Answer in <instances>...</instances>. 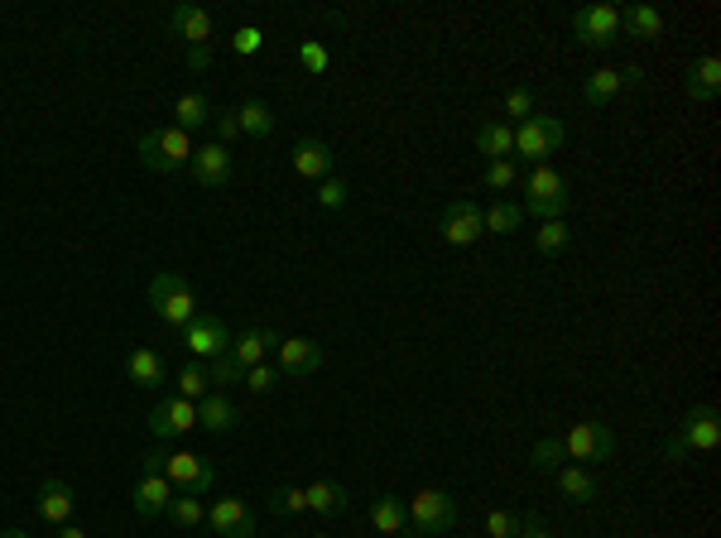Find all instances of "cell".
<instances>
[{
  "label": "cell",
  "mask_w": 721,
  "mask_h": 538,
  "mask_svg": "<svg viewBox=\"0 0 721 538\" xmlns=\"http://www.w3.org/2000/svg\"><path fill=\"white\" fill-rule=\"evenodd\" d=\"M193 150H198V144H193V135L178 125H154V130H144L140 144H135L140 164L150 168V174H178V168L193 160Z\"/></svg>",
  "instance_id": "277c9868"
},
{
  "label": "cell",
  "mask_w": 721,
  "mask_h": 538,
  "mask_svg": "<svg viewBox=\"0 0 721 538\" xmlns=\"http://www.w3.org/2000/svg\"><path fill=\"white\" fill-rule=\"evenodd\" d=\"M534 111H539V101H534V91H529V87H520V83H515V87L505 91V116H510L515 125H520V121H529Z\"/></svg>",
  "instance_id": "ab89813d"
},
{
  "label": "cell",
  "mask_w": 721,
  "mask_h": 538,
  "mask_svg": "<svg viewBox=\"0 0 721 538\" xmlns=\"http://www.w3.org/2000/svg\"><path fill=\"white\" fill-rule=\"evenodd\" d=\"M217 121V144H231L236 135H241V125H236V111H212Z\"/></svg>",
  "instance_id": "f6af8a7d"
},
{
  "label": "cell",
  "mask_w": 721,
  "mask_h": 538,
  "mask_svg": "<svg viewBox=\"0 0 721 538\" xmlns=\"http://www.w3.org/2000/svg\"><path fill=\"white\" fill-rule=\"evenodd\" d=\"M568 207H572V188L558 168L534 164L529 174H524V207L520 212H529L534 221H558V217H568Z\"/></svg>",
  "instance_id": "6da1fadb"
},
{
  "label": "cell",
  "mask_w": 721,
  "mask_h": 538,
  "mask_svg": "<svg viewBox=\"0 0 721 538\" xmlns=\"http://www.w3.org/2000/svg\"><path fill=\"white\" fill-rule=\"evenodd\" d=\"M58 538H87V534L77 529V524H58Z\"/></svg>",
  "instance_id": "7dc6e473"
},
{
  "label": "cell",
  "mask_w": 721,
  "mask_h": 538,
  "mask_svg": "<svg viewBox=\"0 0 721 538\" xmlns=\"http://www.w3.org/2000/svg\"><path fill=\"white\" fill-rule=\"evenodd\" d=\"M457 519H462V509L448 491H418L409 501V534L414 538H443L457 529Z\"/></svg>",
  "instance_id": "8992f818"
},
{
  "label": "cell",
  "mask_w": 721,
  "mask_h": 538,
  "mask_svg": "<svg viewBox=\"0 0 721 538\" xmlns=\"http://www.w3.org/2000/svg\"><path fill=\"white\" fill-rule=\"evenodd\" d=\"M34 509H39V519H44V524H68L73 509H77V491L68 481H44V485H39Z\"/></svg>",
  "instance_id": "ffe728a7"
},
{
  "label": "cell",
  "mask_w": 721,
  "mask_h": 538,
  "mask_svg": "<svg viewBox=\"0 0 721 538\" xmlns=\"http://www.w3.org/2000/svg\"><path fill=\"white\" fill-rule=\"evenodd\" d=\"M332 164H337V154L327 150L323 140H298L294 144V174L298 178L323 183V178H332Z\"/></svg>",
  "instance_id": "7402d4cb"
},
{
  "label": "cell",
  "mask_w": 721,
  "mask_h": 538,
  "mask_svg": "<svg viewBox=\"0 0 721 538\" xmlns=\"http://www.w3.org/2000/svg\"><path fill=\"white\" fill-rule=\"evenodd\" d=\"M477 154H487V164L491 160H510V154H515V125H510V121H487L477 130Z\"/></svg>",
  "instance_id": "f1b7e54d"
},
{
  "label": "cell",
  "mask_w": 721,
  "mask_h": 538,
  "mask_svg": "<svg viewBox=\"0 0 721 538\" xmlns=\"http://www.w3.org/2000/svg\"><path fill=\"white\" fill-rule=\"evenodd\" d=\"M125 375H130V385H140V389H160L164 385V356L154 347H135L125 356Z\"/></svg>",
  "instance_id": "4316f807"
},
{
  "label": "cell",
  "mask_w": 721,
  "mask_h": 538,
  "mask_svg": "<svg viewBox=\"0 0 721 538\" xmlns=\"http://www.w3.org/2000/svg\"><path fill=\"white\" fill-rule=\"evenodd\" d=\"M520 524L524 519H515L510 509H491V515H487V534L491 538H520Z\"/></svg>",
  "instance_id": "ee69618b"
},
{
  "label": "cell",
  "mask_w": 721,
  "mask_h": 538,
  "mask_svg": "<svg viewBox=\"0 0 721 538\" xmlns=\"http://www.w3.org/2000/svg\"><path fill=\"white\" fill-rule=\"evenodd\" d=\"M174 529H183V534H193V529H203L207 524V509H203V495H174V505H168V515H164Z\"/></svg>",
  "instance_id": "1f68e13d"
},
{
  "label": "cell",
  "mask_w": 721,
  "mask_h": 538,
  "mask_svg": "<svg viewBox=\"0 0 721 538\" xmlns=\"http://www.w3.org/2000/svg\"><path fill=\"white\" fill-rule=\"evenodd\" d=\"M562 452H568V462H611L615 432H611V424H601V418H582V424H572L562 432Z\"/></svg>",
  "instance_id": "52a82bcc"
},
{
  "label": "cell",
  "mask_w": 721,
  "mask_h": 538,
  "mask_svg": "<svg viewBox=\"0 0 721 538\" xmlns=\"http://www.w3.org/2000/svg\"><path fill=\"white\" fill-rule=\"evenodd\" d=\"M554 476H558L562 501H572V505H592L597 495H601V481H597L587 466H577V462H572V466H558Z\"/></svg>",
  "instance_id": "484cf974"
},
{
  "label": "cell",
  "mask_w": 721,
  "mask_h": 538,
  "mask_svg": "<svg viewBox=\"0 0 721 538\" xmlns=\"http://www.w3.org/2000/svg\"><path fill=\"white\" fill-rule=\"evenodd\" d=\"M640 77H645L640 68H597V73L582 83V107H587V111H601L607 101L621 97L625 87H640Z\"/></svg>",
  "instance_id": "2e32d148"
},
{
  "label": "cell",
  "mask_w": 721,
  "mask_h": 538,
  "mask_svg": "<svg viewBox=\"0 0 721 538\" xmlns=\"http://www.w3.org/2000/svg\"><path fill=\"white\" fill-rule=\"evenodd\" d=\"M207 529L217 538H255V509L251 501H241V495H227V501H217L207 509Z\"/></svg>",
  "instance_id": "5bb4252c"
},
{
  "label": "cell",
  "mask_w": 721,
  "mask_h": 538,
  "mask_svg": "<svg viewBox=\"0 0 721 538\" xmlns=\"http://www.w3.org/2000/svg\"><path fill=\"white\" fill-rule=\"evenodd\" d=\"M562 144H568V125H562L558 116L534 111L529 121L515 125V160H524V164H548Z\"/></svg>",
  "instance_id": "5b68a950"
},
{
  "label": "cell",
  "mask_w": 721,
  "mask_h": 538,
  "mask_svg": "<svg viewBox=\"0 0 721 538\" xmlns=\"http://www.w3.org/2000/svg\"><path fill=\"white\" fill-rule=\"evenodd\" d=\"M260 44H265V30H260V24H245V30L231 34V54H236V58L260 54Z\"/></svg>",
  "instance_id": "7bdbcfd3"
},
{
  "label": "cell",
  "mask_w": 721,
  "mask_h": 538,
  "mask_svg": "<svg viewBox=\"0 0 721 538\" xmlns=\"http://www.w3.org/2000/svg\"><path fill=\"white\" fill-rule=\"evenodd\" d=\"M183 347H188L193 361H217L221 351L231 347V332H227V322H221L217 312H198V318L183 327Z\"/></svg>",
  "instance_id": "8fae6325"
},
{
  "label": "cell",
  "mask_w": 721,
  "mask_h": 538,
  "mask_svg": "<svg viewBox=\"0 0 721 538\" xmlns=\"http://www.w3.org/2000/svg\"><path fill=\"white\" fill-rule=\"evenodd\" d=\"M717 91H721V58L717 54H702L688 68V77H684V97L692 101V107H702V101H712Z\"/></svg>",
  "instance_id": "44dd1931"
},
{
  "label": "cell",
  "mask_w": 721,
  "mask_h": 538,
  "mask_svg": "<svg viewBox=\"0 0 721 538\" xmlns=\"http://www.w3.org/2000/svg\"><path fill=\"white\" fill-rule=\"evenodd\" d=\"M168 30L178 39H188V54H207L217 39V20H212V10L193 6V0H178V6H168Z\"/></svg>",
  "instance_id": "9c48e42d"
},
{
  "label": "cell",
  "mask_w": 721,
  "mask_h": 538,
  "mask_svg": "<svg viewBox=\"0 0 721 538\" xmlns=\"http://www.w3.org/2000/svg\"><path fill=\"white\" fill-rule=\"evenodd\" d=\"M572 34H577V44H587V48H611L615 34H621V10L615 6H582L572 15Z\"/></svg>",
  "instance_id": "7c38bea8"
},
{
  "label": "cell",
  "mask_w": 721,
  "mask_h": 538,
  "mask_svg": "<svg viewBox=\"0 0 721 538\" xmlns=\"http://www.w3.org/2000/svg\"><path fill=\"white\" fill-rule=\"evenodd\" d=\"M236 125H241V135H251V140H270L274 135V111L265 107V101H241L236 107Z\"/></svg>",
  "instance_id": "4dcf8cb0"
},
{
  "label": "cell",
  "mask_w": 721,
  "mask_h": 538,
  "mask_svg": "<svg viewBox=\"0 0 721 538\" xmlns=\"http://www.w3.org/2000/svg\"><path fill=\"white\" fill-rule=\"evenodd\" d=\"M520 538H554V534H548V524L539 515H529V519L520 524Z\"/></svg>",
  "instance_id": "bcb514c9"
},
{
  "label": "cell",
  "mask_w": 721,
  "mask_h": 538,
  "mask_svg": "<svg viewBox=\"0 0 721 538\" xmlns=\"http://www.w3.org/2000/svg\"><path fill=\"white\" fill-rule=\"evenodd\" d=\"M174 485H168L164 471H144V476L135 481V491H130V505H135L140 519H164L168 505H174Z\"/></svg>",
  "instance_id": "ac0fdd59"
},
{
  "label": "cell",
  "mask_w": 721,
  "mask_h": 538,
  "mask_svg": "<svg viewBox=\"0 0 721 538\" xmlns=\"http://www.w3.org/2000/svg\"><path fill=\"white\" fill-rule=\"evenodd\" d=\"M438 235L452 245V251L477 245L481 235H487V227H481V202L477 198H452L448 207H443V217H438Z\"/></svg>",
  "instance_id": "ba28073f"
},
{
  "label": "cell",
  "mask_w": 721,
  "mask_h": 538,
  "mask_svg": "<svg viewBox=\"0 0 721 538\" xmlns=\"http://www.w3.org/2000/svg\"><path fill=\"white\" fill-rule=\"evenodd\" d=\"M236 424H241V409L231 404L227 389H212L207 399H198V428H207V432H231Z\"/></svg>",
  "instance_id": "d4e9b609"
},
{
  "label": "cell",
  "mask_w": 721,
  "mask_h": 538,
  "mask_svg": "<svg viewBox=\"0 0 721 538\" xmlns=\"http://www.w3.org/2000/svg\"><path fill=\"white\" fill-rule=\"evenodd\" d=\"M274 356H280V375L284 380H308L323 365V347L313 337H284Z\"/></svg>",
  "instance_id": "d6986e66"
},
{
  "label": "cell",
  "mask_w": 721,
  "mask_h": 538,
  "mask_svg": "<svg viewBox=\"0 0 721 538\" xmlns=\"http://www.w3.org/2000/svg\"><path fill=\"white\" fill-rule=\"evenodd\" d=\"M568 241H572V231H568V221H539V231H534V251L539 255H562L568 251Z\"/></svg>",
  "instance_id": "e575fe53"
},
{
  "label": "cell",
  "mask_w": 721,
  "mask_h": 538,
  "mask_svg": "<svg viewBox=\"0 0 721 538\" xmlns=\"http://www.w3.org/2000/svg\"><path fill=\"white\" fill-rule=\"evenodd\" d=\"M621 34L640 39V44H654V39L664 34V15L654 6H631V10H621Z\"/></svg>",
  "instance_id": "83f0119b"
},
{
  "label": "cell",
  "mask_w": 721,
  "mask_h": 538,
  "mask_svg": "<svg viewBox=\"0 0 721 538\" xmlns=\"http://www.w3.org/2000/svg\"><path fill=\"white\" fill-rule=\"evenodd\" d=\"M347 202H351L347 178H323V183H318V207H323V212H342Z\"/></svg>",
  "instance_id": "60d3db41"
},
{
  "label": "cell",
  "mask_w": 721,
  "mask_h": 538,
  "mask_svg": "<svg viewBox=\"0 0 721 538\" xmlns=\"http://www.w3.org/2000/svg\"><path fill=\"white\" fill-rule=\"evenodd\" d=\"M270 515H308L304 485H274L270 491Z\"/></svg>",
  "instance_id": "d590c367"
},
{
  "label": "cell",
  "mask_w": 721,
  "mask_h": 538,
  "mask_svg": "<svg viewBox=\"0 0 721 538\" xmlns=\"http://www.w3.org/2000/svg\"><path fill=\"white\" fill-rule=\"evenodd\" d=\"M188 168H193V183H198V188L217 193V188H227V183H231V150H227V144H217V140L198 144Z\"/></svg>",
  "instance_id": "e0dca14e"
},
{
  "label": "cell",
  "mask_w": 721,
  "mask_h": 538,
  "mask_svg": "<svg viewBox=\"0 0 721 538\" xmlns=\"http://www.w3.org/2000/svg\"><path fill=\"white\" fill-rule=\"evenodd\" d=\"M160 471L168 476V485H174V491H183V495H207V491H212V481H217L212 462H207V457H198V452H168Z\"/></svg>",
  "instance_id": "30bf717a"
},
{
  "label": "cell",
  "mask_w": 721,
  "mask_h": 538,
  "mask_svg": "<svg viewBox=\"0 0 721 538\" xmlns=\"http://www.w3.org/2000/svg\"><path fill=\"white\" fill-rule=\"evenodd\" d=\"M280 365H270V361H260V365H251V371H245V380L241 385L251 389V395H270V389H280Z\"/></svg>",
  "instance_id": "f35d334b"
},
{
  "label": "cell",
  "mask_w": 721,
  "mask_h": 538,
  "mask_svg": "<svg viewBox=\"0 0 721 538\" xmlns=\"http://www.w3.org/2000/svg\"><path fill=\"white\" fill-rule=\"evenodd\" d=\"M524 221V212L515 202H491V207H481V227H487V235H510Z\"/></svg>",
  "instance_id": "836d02e7"
},
{
  "label": "cell",
  "mask_w": 721,
  "mask_h": 538,
  "mask_svg": "<svg viewBox=\"0 0 721 538\" xmlns=\"http://www.w3.org/2000/svg\"><path fill=\"white\" fill-rule=\"evenodd\" d=\"M562 462H568V452H562V438H539L529 448V466L534 471H558Z\"/></svg>",
  "instance_id": "74e56055"
},
{
  "label": "cell",
  "mask_w": 721,
  "mask_h": 538,
  "mask_svg": "<svg viewBox=\"0 0 721 538\" xmlns=\"http://www.w3.org/2000/svg\"><path fill=\"white\" fill-rule=\"evenodd\" d=\"M481 183H487V193H510L520 183L515 160H491L487 168H481Z\"/></svg>",
  "instance_id": "8d00e7d4"
},
{
  "label": "cell",
  "mask_w": 721,
  "mask_h": 538,
  "mask_svg": "<svg viewBox=\"0 0 721 538\" xmlns=\"http://www.w3.org/2000/svg\"><path fill=\"white\" fill-rule=\"evenodd\" d=\"M174 389H178V399H193V404H198V399L212 395V375H207V365H203V361H188V365L178 371Z\"/></svg>",
  "instance_id": "d6a6232c"
},
{
  "label": "cell",
  "mask_w": 721,
  "mask_h": 538,
  "mask_svg": "<svg viewBox=\"0 0 721 538\" xmlns=\"http://www.w3.org/2000/svg\"><path fill=\"white\" fill-rule=\"evenodd\" d=\"M371 529L385 534V538H414L409 534V505H404L400 495H380V501H371Z\"/></svg>",
  "instance_id": "603a6c76"
},
{
  "label": "cell",
  "mask_w": 721,
  "mask_h": 538,
  "mask_svg": "<svg viewBox=\"0 0 721 538\" xmlns=\"http://www.w3.org/2000/svg\"><path fill=\"white\" fill-rule=\"evenodd\" d=\"M298 63H304L313 77H323L327 68H332V54H327L323 39H304V44H298Z\"/></svg>",
  "instance_id": "b9f144b4"
},
{
  "label": "cell",
  "mask_w": 721,
  "mask_h": 538,
  "mask_svg": "<svg viewBox=\"0 0 721 538\" xmlns=\"http://www.w3.org/2000/svg\"><path fill=\"white\" fill-rule=\"evenodd\" d=\"M280 341H284V337L274 332V327H245V332L227 347V361H231L236 371H241V380H245V371H251V365L270 361V351H280Z\"/></svg>",
  "instance_id": "9a60e30c"
},
{
  "label": "cell",
  "mask_w": 721,
  "mask_h": 538,
  "mask_svg": "<svg viewBox=\"0 0 721 538\" xmlns=\"http://www.w3.org/2000/svg\"><path fill=\"white\" fill-rule=\"evenodd\" d=\"M193 428H198V404H193V399H178V395L154 399V409H150L154 442H168V438H178V432H193Z\"/></svg>",
  "instance_id": "4fadbf2b"
},
{
  "label": "cell",
  "mask_w": 721,
  "mask_h": 538,
  "mask_svg": "<svg viewBox=\"0 0 721 538\" xmlns=\"http://www.w3.org/2000/svg\"><path fill=\"white\" fill-rule=\"evenodd\" d=\"M174 125L178 130H203V125H212V101L203 97V91H183V97L174 101Z\"/></svg>",
  "instance_id": "f546056e"
},
{
  "label": "cell",
  "mask_w": 721,
  "mask_h": 538,
  "mask_svg": "<svg viewBox=\"0 0 721 538\" xmlns=\"http://www.w3.org/2000/svg\"><path fill=\"white\" fill-rule=\"evenodd\" d=\"M0 538H30V534H24V529H6V534H0Z\"/></svg>",
  "instance_id": "c3c4849f"
},
{
  "label": "cell",
  "mask_w": 721,
  "mask_h": 538,
  "mask_svg": "<svg viewBox=\"0 0 721 538\" xmlns=\"http://www.w3.org/2000/svg\"><path fill=\"white\" fill-rule=\"evenodd\" d=\"M304 495H308V515H323V519H342L351 505L342 481H313V485H304Z\"/></svg>",
  "instance_id": "cb8c5ba5"
},
{
  "label": "cell",
  "mask_w": 721,
  "mask_h": 538,
  "mask_svg": "<svg viewBox=\"0 0 721 538\" xmlns=\"http://www.w3.org/2000/svg\"><path fill=\"white\" fill-rule=\"evenodd\" d=\"M150 308H154V318H160L164 327H174V332H183L193 318H198V294H193V284L183 279L178 270H164V274H154V284H150Z\"/></svg>",
  "instance_id": "3957f363"
},
{
  "label": "cell",
  "mask_w": 721,
  "mask_h": 538,
  "mask_svg": "<svg viewBox=\"0 0 721 538\" xmlns=\"http://www.w3.org/2000/svg\"><path fill=\"white\" fill-rule=\"evenodd\" d=\"M721 448V414L717 404H692L678 432L664 442V462H684L688 452H717Z\"/></svg>",
  "instance_id": "7a4b0ae2"
}]
</instances>
